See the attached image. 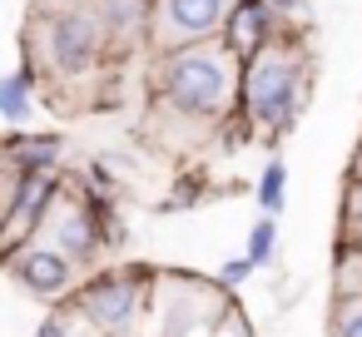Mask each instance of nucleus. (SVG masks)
Wrapping results in <instances>:
<instances>
[{
  "instance_id": "nucleus-1",
  "label": "nucleus",
  "mask_w": 362,
  "mask_h": 337,
  "mask_svg": "<svg viewBox=\"0 0 362 337\" xmlns=\"http://www.w3.org/2000/svg\"><path fill=\"white\" fill-rule=\"evenodd\" d=\"M238 85H243V65L223 40L189 45L159 60V100L174 119H194V124L228 119V110H238Z\"/></svg>"
},
{
  "instance_id": "nucleus-6",
  "label": "nucleus",
  "mask_w": 362,
  "mask_h": 337,
  "mask_svg": "<svg viewBox=\"0 0 362 337\" xmlns=\"http://www.w3.org/2000/svg\"><path fill=\"white\" fill-rule=\"evenodd\" d=\"M60 174H11V203H6V253L25 248L40 238L55 199H60Z\"/></svg>"
},
{
  "instance_id": "nucleus-17",
  "label": "nucleus",
  "mask_w": 362,
  "mask_h": 337,
  "mask_svg": "<svg viewBox=\"0 0 362 337\" xmlns=\"http://www.w3.org/2000/svg\"><path fill=\"white\" fill-rule=\"evenodd\" d=\"M35 337H75V332H70V312H50V317L35 327Z\"/></svg>"
},
{
  "instance_id": "nucleus-7",
  "label": "nucleus",
  "mask_w": 362,
  "mask_h": 337,
  "mask_svg": "<svg viewBox=\"0 0 362 337\" xmlns=\"http://www.w3.org/2000/svg\"><path fill=\"white\" fill-rule=\"evenodd\" d=\"M6 268H11V278H16L25 292H35V297H45V302L75 292V263H70L60 248H50V243H25V248H16V253H6Z\"/></svg>"
},
{
  "instance_id": "nucleus-10",
  "label": "nucleus",
  "mask_w": 362,
  "mask_h": 337,
  "mask_svg": "<svg viewBox=\"0 0 362 337\" xmlns=\"http://www.w3.org/2000/svg\"><path fill=\"white\" fill-rule=\"evenodd\" d=\"M6 164H11V174H55V169H60V134H25V129H11V139H6Z\"/></svg>"
},
{
  "instance_id": "nucleus-9",
  "label": "nucleus",
  "mask_w": 362,
  "mask_h": 337,
  "mask_svg": "<svg viewBox=\"0 0 362 337\" xmlns=\"http://www.w3.org/2000/svg\"><path fill=\"white\" fill-rule=\"evenodd\" d=\"M273 11H268V0H238L233 6V16H228V30H223V45L238 55V65H248V60H258L268 45H278L273 40Z\"/></svg>"
},
{
  "instance_id": "nucleus-4",
  "label": "nucleus",
  "mask_w": 362,
  "mask_h": 337,
  "mask_svg": "<svg viewBox=\"0 0 362 337\" xmlns=\"http://www.w3.org/2000/svg\"><path fill=\"white\" fill-rule=\"evenodd\" d=\"M238 0H154L149 45L159 55H179L189 45H209L218 30H228Z\"/></svg>"
},
{
  "instance_id": "nucleus-15",
  "label": "nucleus",
  "mask_w": 362,
  "mask_h": 337,
  "mask_svg": "<svg viewBox=\"0 0 362 337\" xmlns=\"http://www.w3.org/2000/svg\"><path fill=\"white\" fill-rule=\"evenodd\" d=\"M273 238H278V228H273V218H258L253 223V233H248V258L263 268L268 258H273Z\"/></svg>"
},
{
  "instance_id": "nucleus-16",
  "label": "nucleus",
  "mask_w": 362,
  "mask_h": 337,
  "mask_svg": "<svg viewBox=\"0 0 362 337\" xmlns=\"http://www.w3.org/2000/svg\"><path fill=\"white\" fill-rule=\"evenodd\" d=\"M253 268H258L253 258H233V263H223V268H218V288H238L243 278H253Z\"/></svg>"
},
{
  "instance_id": "nucleus-14",
  "label": "nucleus",
  "mask_w": 362,
  "mask_h": 337,
  "mask_svg": "<svg viewBox=\"0 0 362 337\" xmlns=\"http://www.w3.org/2000/svg\"><path fill=\"white\" fill-rule=\"evenodd\" d=\"M332 337H362V297L332 302Z\"/></svg>"
},
{
  "instance_id": "nucleus-8",
  "label": "nucleus",
  "mask_w": 362,
  "mask_h": 337,
  "mask_svg": "<svg viewBox=\"0 0 362 337\" xmlns=\"http://www.w3.org/2000/svg\"><path fill=\"white\" fill-rule=\"evenodd\" d=\"M209 292H218V288H209L199 278H164V288H159V337H189L199 327V307H204Z\"/></svg>"
},
{
  "instance_id": "nucleus-12",
  "label": "nucleus",
  "mask_w": 362,
  "mask_h": 337,
  "mask_svg": "<svg viewBox=\"0 0 362 337\" xmlns=\"http://www.w3.org/2000/svg\"><path fill=\"white\" fill-rule=\"evenodd\" d=\"M283 194H288V164L283 159H268L263 174H258V208H263V218L283 213Z\"/></svg>"
},
{
  "instance_id": "nucleus-2",
  "label": "nucleus",
  "mask_w": 362,
  "mask_h": 337,
  "mask_svg": "<svg viewBox=\"0 0 362 337\" xmlns=\"http://www.w3.org/2000/svg\"><path fill=\"white\" fill-rule=\"evenodd\" d=\"M303 95H308V55L298 40H278L258 60L243 65L238 110L253 129H263V134L288 129L303 110Z\"/></svg>"
},
{
  "instance_id": "nucleus-11",
  "label": "nucleus",
  "mask_w": 362,
  "mask_h": 337,
  "mask_svg": "<svg viewBox=\"0 0 362 337\" xmlns=\"http://www.w3.org/2000/svg\"><path fill=\"white\" fill-rule=\"evenodd\" d=\"M30 95H35V70H30V60L0 85V114H6V124L11 129H21L25 119H30Z\"/></svg>"
},
{
  "instance_id": "nucleus-13",
  "label": "nucleus",
  "mask_w": 362,
  "mask_h": 337,
  "mask_svg": "<svg viewBox=\"0 0 362 337\" xmlns=\"http://www.w3.org/2000/svg\"><path fill=\"white\" fill-rule=\"evenodd\" d=\"M337 243H357L362 248V179H347V199H342V238Z\"/></svg>"
},
{
  "instance_id": "nucleus-5",
  "label": "nucleus",
  "mask_w": 362,
  "mask_h": 337,
  "mask_svg": "<svg viewBox=\"0 0 362 337\" xmlns=\"http://www.w3.org/2000/svg\"><path fill=\"white\" fill-rule=\"evenodd\" d=\"M80 312L95 332L105 337H124L139 317V302H144V278L139 273H100L80 288Z\"/></svg>"
},
{
  "instance_id": "nucleus-19",
  "label": "nucleus",
  "mask_w": 362,
  "mask_h": 337,
  "mask_svg": "<svg viewBox=\"0 0 362 337\" xmlns=\"http://www.w3.org/2000/svg\"><path fill=\"white\" fill-rule=\"evenodd\" d=\"M268 11L283 20V16H303V0H268Z\"/></svg>"
},
{
  "instance_id": "nucleus-3",
  "label": "nucleus",
  "mask_w": 362,
  "mask_h": 337,
  "mask_svg": "<svg viewBox=\"0 0 362 337\" xmlns=\"http://www.w3.org/2000/svg\"><path fill=\"white\" fill-rule=\"evenodd\" d=\"M110 35L95 6H70V11H45L40 20V55L60 80H80L100 65Z\"/></svg>"
},
{
  "instance_id": "nucleus-18",
  "label": "nucleus",
  "mask_w": 362,
  "mask_h": 337,
  "mask_svg": "<svg viewBox=\"0 0 362 337\" xmlns=\"http://www.w3.org/2000/svg\"><path fill=\"white\" fill-rule=\"evenodd\" d=\"M218 337H253V332H248V322H243V317H233V312H228V317H218Z\"/></svg>"
},
{
  "instance_id": "nucleus-20",
  "label": "nucleus",
  "mask_w": 362,
  "mask_h": 337,
  "mask_svg": "<svg viewBox=\"0 0 362 337\" xmlns=\"http://www.w3.org/2000/svg\"><path fill=\"white\" fill-rule=\"evenodd\" d=\"M352 179H362V154H357V164H352Z\"/></svg>"
}]
</instances>
